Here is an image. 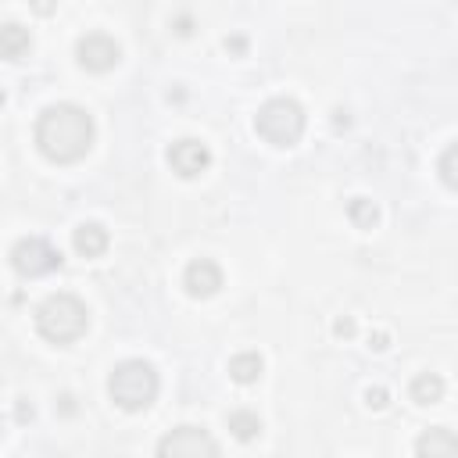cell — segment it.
<instances>
[{"instance_id": "1", "label": "cell", "mask_w": 458, "mask_h": 458, "mask_svg": "<svg viewBox=\"0 0 458 458\" xmlns=\"http://www.w3.org/2000/svg\"><path fill=\"white\" fill-rule=\"evenodd\" d=\"M36 147L54 165H75L93 147V118L79 104H50L36 118Z\"/></svg>"}, {"instance_id": "2", "label": "cell", "mask_w": 458, "mask_h": 458, "mask_svg": "<svg viewBox=\"0 0 458 458\" xmlns=\"http://www.w3.org/2000/svg\"><path fill=\"white\" fill-rule=\"evenodd\" d=\"M89 326V311L75 293H54L36 308V329L43 340L64 347L75 344Z\"/></svg>"}, {"instance_id": "3", "label": "cell", "mask_w": 458, "mask_h": 458, "mask_svg": "<svg viewBox=\"0 0 458 458\" xmlns=\"http://www.w3.org/2000/svg\"><path fill=\"white\" fill-rule=\"evenodd\" d=\"M107 394L125 411L150 408L154 397H157V372H154V365L143 361V358H129V361L114 365L111 369V379H107Z\"/></svg>"}, {"instance_id": "4", "label": "cell", "mask_w": 458, "mask_h": 458, "mask_svg": "<svg viewBox=\"0 0 458 458\" xmlns=\"http://www.w3.org/2000/svg\"><path fill=\"white\" fill-rule=\"evenodd\" d=\"M254 132L272 147H293L301 140V132H304L301 104L290 100V97H276V100L261 104L258 114H254Z\"/></svg>"}, {"instance_id": "5", "label": "cell", "mask_w": 458, "mask_h": 458, "mask_svg": "<svg viewBox=\"0 0 458 458\" xmlns=\"http://www.w3.org/2000/svg\"><path fill=\"white\" fill-rule=\"evenodd\" d=\"M11 265H14L18 276L36 279V276H47V272L61 268V250L50 247L43 236H25L11 247Z\"/></svg>"}, {"instance_id": "6", "label": "cell", "mask_w": 458, "mask_h": 458, "mask_svg": "<svg viewBox=\"0 0 458 458\" xmlns=\"http://www.w3.org/2000/svg\"><path fill=\"white\" fill-rule=\"evenodd\" d=\"M157 454L161 458H215L218 440L204 426H175L168 437H161Z\"/></svg>"}, {"instance_id": "7", "label": "cell", "mask_w": 458, "mask_h": 458, "mask_svg": "<svg viewBox=\"0 0 458 458\" xmlns=\"http://www.w3.org/2000/svg\"><path fill=\"white\" fill-rule=\"evenodd\" d=\"M75 57H79V64H82L86 72H111V68L122 61V50H118V43H114L111 36L89 32V36L79 39Z\"/></svg>"}, {"instance_id": "8", "label": "cell", "mask_w": 458, "mask_h": 458, "mask_svg": "<svg viewBox=\"0 0 458 458\" xmlns=\"http://www.w3.org/2000/svg\"><path fill=\"white\" fill-rule=\"evenodd\" d=\"M168 165L172 172H179L182 179H193L200 175L208 165H211V150L200 143V140H175L168 147Z\"/></svg>"}, {"instance_id": "9", "label": "cell", "mask_w": 458, "mask_h": 458, "mask_svg": "<svg viewBox=\"0 0 458 458\" xmlns=\"http://www.w3.org/2000/svg\"><path fill=\"white\" fill-rule=\"evenodd\" d=\"M182 286H186V293L197 297V301H200V297H211V293H218V286H222V268H218L211 258H197V261L186 265Z\"/></svg>"}, {"instance_id": "10", "label": "cell", "mask_w": 458, "mask_h": 458, "mask_svg": "<svg viewBox=\"0 0 458 458\" xmlns=\"http://www.w3.org/2000/svg\"><path fill=\"white\" fill-rule=\"evenodd\" d=\"M72 243H75V250H79L82 258H100V254L107 250L111 236H107V229H104L100 222H82V225L72 233Z\"/></svg>"}, {"instance_id": "11", "label": "cell", "mask_w": 458, "mask_h": 458, "mask_svg": "<svg viewBox=\"0 0 458 458\" xmlns=\"http://www.w3.org/2000/svg\"><path fill=\"white\" fill-rule=\"evenodd\" d=\"M415 451L419 454H429V458H437V454H458V437L451 433V429H444V426H433V429H426L419 440H415Z\"/></svg>"}, {"instance_id": "12", "label": "cell", "mask_w": 458, "mask_h": 458, "mask_svg": "<svg viewBox=\"0 0 458 458\" xmlns=\"http://www.w3.org/2000/svg\"><path fill=\"white\" fill-rule=\"evenodd\" d=\"M29 47H32V36H29V29H21L18 21H7V25L0 29V54H4L7 61L25 57Z\"/></svg>"}, {"instance_id": "13", "label": "cell", "mask_w": 458, "mask_h": 458, "mask_svg": "<svg viewBox=\"0 0 458 458\" xmlns=\"http://www.w3.org/2000/svg\"><path fill=\"white\" fill-rule=\"evenodd\" d=\"M408 394H411L415 404H437V401L444 397V379H440L437 372H419V376L411 379Z\"/></svg>"}, {"instance_id": "14", "label": "cell", "mask_w": 458, "mask_h": 458, "mask_svg": "<svg viewBox=\"0 0 458 458\" xmlns=\"http://www.w3.org/2000/svg\"><path fill=\"white\" fill-rule=\"evenodd\" d=\"M261 369H265V361H261V354H254V351H240V354L229 358V376H233L236 383H254V379H261Z\"/></svg>"}, {"instance_id": "15", "label": "cell", "mask_w": 458, "mask_h": 458, "mask_svg": "<svg viewBox=\"0 0 458 458\" xmlns=\"http://www.w3.org/2000/svg\"><path fill=\"white\" fill-rule=\"evenodd\" d=\"M229 429H233V437L236 440H254L258 433H261V419L254 415V411H247V408H236V411H229Z\"/></svg>"}, {"instance_id": "16", "label": "cell", "mask_w": 458, "mask_h": 458, "mask_svg": "<svg viewBox=\"0 0 458 458\" xmlns=\"http://www.w3.org/2000/svg\"><path fill=\"white\" fill-rule=\"evenodd\" d=\"M437 172H440L444 186L458 193V143H451V147L440 154V161H437Z\"/></svg>"}, {"instance_id": "17", "label": "cell", "mask_w": 458, "mask_h": 458, "mask_svg": "<svg viewBox=\"0 0 458 458\" xmlns=\"http://www.w3.org/2000/svg\"><path fill=\"white\" fill-rule=\"evenodd\" d=\"M351 218H354V225H361V229H372L376 225V218H379V211H376V204L372 200H365V197H358V200H351Z\"/></svg>"}, {"instance_id": "18", "label": "cell", "mask_w": 458, "mask_h": 458, "mask_svg": "<svg viewBox=\"0 0 458 458\" xmlns=\"http://www.w3.org/2000/svg\"><path fill=\"white\" fill-rule=\"evenodd\" d=\"M365 397H369V404H372V408H383V404H386V390H379V386H376V390H369Z\"/></svg>"}, {"instance_id": "19", "label": "cell", "mask_w": 458, "mask_h": 458, "mask_svg": "<svg viewBox=\"0 0 458 458\" xmlns=\"http://www.w3.org/2000/svg\"><path fill=\"white\" fill-rule=\"evenodd\" d=\"M29 4H32V11H36V14H43V18H47V14H54V0H29Z\"/></svg>"}, {"instance_id": "20", "label": "cell", "mask_w": 458, "mask_h": 458, "mask_svg": "<svg viewBox=\"0 0 458 458\" xmlns=\"http://www.w3.org/2000/svg\"><path fill=\"white\" fill-rule=\"evenodd\" d=\"M336 333H340V336H351V333H354V322H336Z\"/></svg>"}]
</instances>
